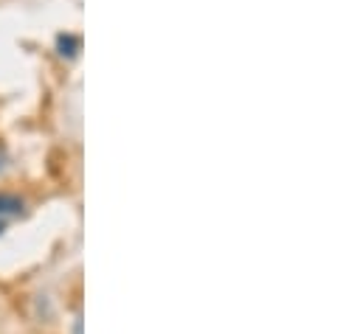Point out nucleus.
Returning <instances> with one entry per match:
<instances>
[{"label": "nucleus", "mask_w": 363, "mask_h": 334, "mask_svg": "<svg viewBox=\"0 0 363 334\" xmlns=\"http://www.w3.org/2000/svg\"><path fill=\"white\" fill-rule=\"evenodd\" d=\"M23 211V200L14 194H0V222H6L9 217H17Z\"/></svg>", "instance_id": "obj_1"}, {"label": "nucleus", "mask_w": 363, "mask_h": 334, "mask_svg": "<svg viewBox=\"0 0 363 334\" xmlns=\"http://www.w3.org/2000/svg\"><path fill=\"white\" fill-rule=\"evenodd\" d=\"M3 166H6V158H3V152H0V171H3Z\"/></svg>", "instance_id": "obj_2"}]
</instances>
